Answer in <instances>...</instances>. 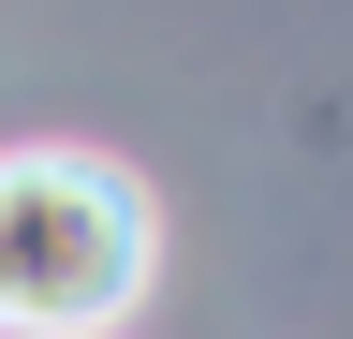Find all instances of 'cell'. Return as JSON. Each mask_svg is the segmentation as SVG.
<instances>
[{
  "label": "cell",
  "mask_w": 353,
  "mask_h": 339,
  "mask_svg": "<svg viewBox=\"0 0 353 339\" xmlns=\"http://www.w3.org/2000/svg\"><path fill=\"white\" fill-rule=\"evenodd\" d=\"M148 192L103 148H15L0 162V339H103L148 295Z\"/></svg>",
  "instance_id": "6da1fadb"
}]
</instances>
